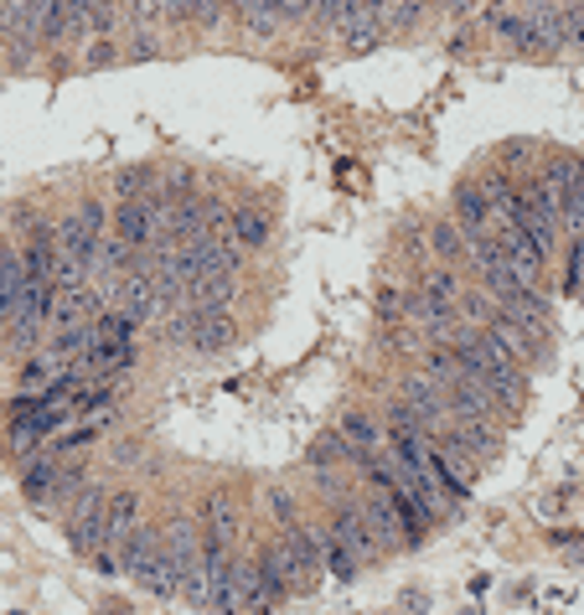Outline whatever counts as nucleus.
<instances>
[{
    "label": "nucleus",
    "mask_w": 584,
    "mask_h": 615,
    "mask_svg": "<svg viewBox=\"0 0 584 615\" xmlns=\"http://www.w3.org/2000/svg\"><path fill=\"white\" fill-rule=\"evenodd\" d=\"M269 548H275L285 580H290V595H310L316 580H321V569H327V559H321V528H310L300 517L295 523H279Z\"/></svg>",
    "instance_id": "obj_1"
},
{
    "label": "nucleus",
    "mask_w": 584,
    "mask_h": 615,
    "mask_svg": "<svg viewBox=\"0 0 584 615\" xmlns=\"http://www.w3.org/2000/svg\"><path fill=\"white\" fill-rule=\"evenodd\" d=\"M68 543L78 553H93V548L109 543V492L103 486H84L68 507Z\"/></svg>",
    "instance_id": "obj_2"
},
{
    "label": "nucleus",
    "mask_w": 584,
    "mask_h": 615,
    "mask_svg": "<svg viewBox=\"0 0 584 615\" xmlns=\"http://www.w3.org/2000/svg\"><path fill=\"white\" fill-rule=\"evenodd\" d=\"M202 538H207V528H202V517H172L166 523V553L176 559V569L181 574H197V564H202ZM187 590V584H181Z\"/></svg>",
    "instance_id": "obj_3"
},
{
    "label": "nucleus",
    "mask_w": 584,
    "mask_h": 615,
    "mask_svg": "<svg viewBox=\"0 0 584 615\" xmlns=\"http://www.w3.org/2000/svg\"><path fill=\"white\" fill-rule=\"evenodd\" d=\"M21 295H26V259H21V249L0 239V347H5V326L16 316Z\"/></svg>",
    "instance_id": "obj_4"
},
{
    "label": "nucleus",
    "mask_w": 584,
    "mask_h": 615,
    "mask_svg": "<svg viewBox=\"0 0 584 615\" xmlns=\"http://www.w3.org/2000/svg\"><path fill=\"white\" fill-rule=\"evenodd\" d=\"M114 233H120L130 249H151L155 239V218H151V202L145 197H120V207H114Z\"/></svg>",
    "instance_id": "obj_5"
},
{
    "label": "nucleus",
    "mask_w": 584,
    "mask_h": 615,
    "mask_svg": "<svg viewBox=\"0 0 584 615\" xmlns=\"http://www.w3.org/2000/svg\"><path fill=\"white\" fill-rule=\"evenodd\" d=\"M161 548H166V528H135L130 538H124V548H120V559H124V574L130 580H145L151 574V564L161 559Z\"/></svg>",
    "instance_id": "obj_6"
},
{
    "label": "nucleus",
    "mask_w": 584,
    "mask_h": 615,
    "mask_svg": "<svg viewBox=\"0 0 584 615\" xmlns=\"http://www.w3.org/2000/svg\"><path fill=\"white\" fill-rule=\"evenodd\" d=\"M233 295H239V270L207 264V270H197V279H191L187 300H191V306H228Z\"/></svg>",
    "instance_id": "obj_7"
},
{
    "label": "nucleus",
    "mask_w": 584,
    "mask_h": 615,
    "mask_svg": "<svg viewBox=\"0 0 584 615\" xmlns=\"http://www.w3.org/2000/svg\"><path fill=\"white\" fill-rule=\"evenodd\" d=\"M450 212L461 218L465 233H492V197L482 191V182H461L450 197Z\"/></svg>",
    "instance_id": "obj_8"
},
{
    "label": "nucleus",
    "mask_w": 584,
    "mask_h": 615,
    "mask_svg": "<svg viewBox=\"0 0 584 615\" xmlns=\"http://www.w3.org/2000/svg\"><path fill=\"white\" fill-rule=\"evenodd\" d=\"M223 347H233V316H228V306H197L191 352H223Z\"/></svg>",
    "instance_id": "obj_9"
},
{
    "label": "nucleus",
    "mask_w": 584,
    "mask_h": 615,
    "mask_svg": "<svg viewBox=\"0 0 584 615\" xmlns=\"http://www.w3.org/2000/svg\"><path fill=\"white\" fill-rule=\"evenodd\" d=\"M202 528L207 532H218L223 543H239V528H243V513H239V502H233V492H207L202 496Z\"/></svg>",
    "instance_id": "obj_10"
},
{
    "label": "nucleus",
    "mask_w": 584,
    "mask_h": 615,
    "mask_svg": "<svg viewBox=\"0 0 584 615\" xmlns=\"http://www.w3.org/2000/svg\"><path fill=\"white\" fill-rule=\"evenodd\" d=\"M465 228H461V218L450 212V218H440V222H430V233H425V249H430L440 264H465Z\"/></svg>",
    "instance_id": "obj_11"
},
{
    "label": "nucleus",
    "mask_w": 584,
    "mask_h": 615,
    "mask_svg": "<svg viewBox=\"0 0 584 615\" xmlns=\"http://www.w3.org/2000/svg\"><path fill=\"white\" fill-rule=\"evenodd\" d=\"M63 476H68V465H57L52 455H42V461H26V476H21V492L32 496V502H57V486H63Z\"/></svg>",
    "instance_id": "obj_12"
},
{
    "label": "nucleus",
    "mask_w": 584,
    "mask_h": 615,
    "mask_svg": "<svg viewBox=\"0 0 584 615\" xmlns=\"http://www.w3.org/2000/svg\"><path fill=\"white\" fill-rule=\"evenodd\" d=\"M140 517V492L124 486V492H109V548H124V538L135 532Z\"/></svg>",
    "instance_id": "obj_13"
},
{
    "label": "nucleus",
    "mask_w": 584,
    "mask_h": 615,
    "mask_svg": "<svg viewBox=\"0 0 584 615\" xmlns=\"http://www.w3.org/2000/svg\"><path fill=\"white\" fill-rule=\"evenodd\" d=\"M321 559H327V574H331V580H342V584L357 580V564H362V559L342 543V538H337V532H331V523L321 528Z\"/></svg>",
    "instance_id": "obj_14"
},
{
    "label": "nucleus",
    "mask_w": 584,
    "mask_h": 615,
    "mask_svg": "<svg viewBox=\"0 0 584 615\" xmlns=\"http://www.w3.org/2000/svg\"><path fill=\"white\" fill-rule=\"evenodd\" d=\"M233 239L254 254V249H264L269 243V218L258 212V207H233Z\"/></svg>",
    "instance_id": "obj_15"
},
{
    "label": "nucleus",
    "mask_w": 584,
    "mask_h": 615,
    "mask_svg": "<svg viewBox=\"0 0 584 615\" xmlns=\"http://www.w3.org/2000/svg\"><path fill=\"white\" fill-rule=\"evenodd\" d=\"M63 6L68 0H32V32L42 47L47 42H63Z\"/></svg>",
    "instance_id": "obj_16"
},
{
    "label": "nucleus",
    "mask_w": 584,
    "mask_h": 615,
    "mask_svg": "<svg viewBox=\"0 0 584 615\" xmlns=\"http://www.w3.org/2000/svg\"><path fill=\"white\" fill-rule=\"evenodd\" d=\"M342 435L352 444H362V450H383V444H388V425L367 419V414H346V419H342Z\"/></svg>",
    "instance_id": "obj_17"
},
{
    "label": "nucleus",
    "mask_w": 584,
    "mask_h": 615,
    "mask_svg": "<svg viewBox=\"0 0 584 615\" xmlns=\"http://www.w3.org/2000/svg\"><path fill=\"white\" fill-rule=\"evenodd\" d=\"M425 290H430L434 300H450V306H455L465 285H461V274H455V264H440V270L425 274Z\"/></svg>",
    "instance_id": "obj_18"
},
{
    "label": "nucleus",
    "mask_w": 584,
    "mask_h": 615,
    "mask_svg": "<svg viewBox=\"0 0 584 615\" xmlns=\"http://www.w3.org/2000/svg\"><path fill=\"white\" fill-rule=\"evenodd\" d=\"M151 187H155L151 166H124V172H114V197H145Z\"/></svg>",
    "instance_id": "obj_19"
},
{
    "label": "nucleus",
    "mask_w": 584,
    "mask_h": 615,
    "mask_svg": "<svg viewBox=\"0 0 584 615\" xmlns=\"http://www.w3.org/2000/svg\"><path fill=\"white\" fill-rule=\"evenodd\" d=\"M124 52H120V42L114 36H93V42H84V68L93 73V68H109V63H120Z\"/></svg>",
    "instance_id": "obj_20"
},
{
    "label": "nucleus",
    "mask_w": 584,
    "mask_h": 615,
    "mask_svg": "<svg viewBox=\"0 0 584 615\" xmlns=\"http://www.w3.org/2000/svg\"><path fill=\"white\" fill-rule=\"evenodd\" d=\"M228 11H233V0H191V26L212 32V26H218Z\"/></svg>",
    "instance_id": "obj_21"
},
{
    "label": "nucleus",
    "mask_w": 584,
    "mask_h": 615,
    "mask_svg": "<svg viewBox=\"0 0 584 615\" xmlns=\"http://www.w3.org/2000/svg\"><path fill=\"white\" fill-rule=\"evenodd\" d=\"M161 36L151 32V26H135V36H130V47H124V57H135V63H151V57H161Z\"/></svg>",
    "instance_id": "obj_22"
},
{
    "label": "nucleus",
    "mask_w": 584,
    "mask_h": 615,
    "mask_svg": "<svg viewBox=\"0 0 584 615\" xmlns=\"http://www.w3.org/2000/svg\"><path fill=\"white\" fill-rule=\"evenodd\" d=\"M269 513H275V523H295V517H300L290 486H269Z\"/></svg>",
    "instance_id": "obj_23"
},
{
    "label": "nucleus",
    "mask_w": 584,
    "mask_h": 615,
    "mask_svg": "<svg viewBox=\"0 0 584 615\" xmlns=\"http://www.w3.org/2000/svg\"><path fill=\"white\" fill-rule=\"evenodd\" d=\"M166 21H191V0H161Z\"/></svg>",
    "instance_id": "obj_24"
},
{
    "label": "nucleus",
    "mask_w": 584,
    "mask_h": 615,
    "mask_svg": "<svg viewBox=\"0 0 584 615\" xmlns=\"http://www.w3.org/2000/svg\"><path fill=\"white\" fill-rule=\"evenodd\" d=\"M434 6H445V11H471L476 0H434Z\"/></svg>",
    "instance_id": "obj_25"
}]
</instances>
